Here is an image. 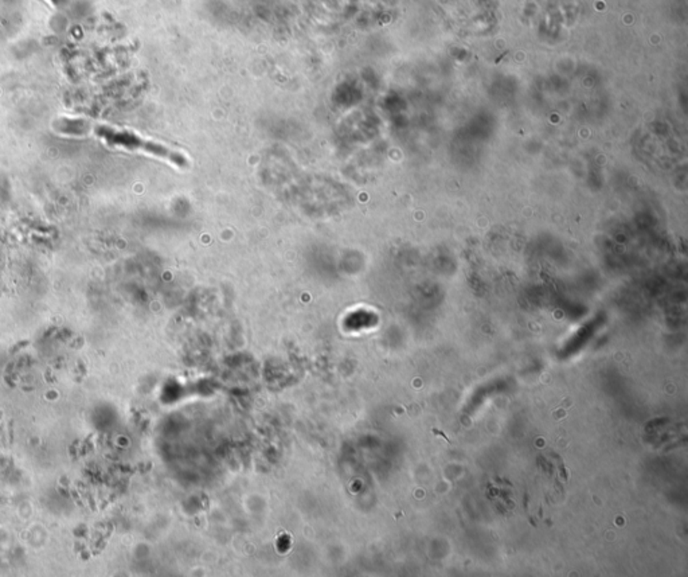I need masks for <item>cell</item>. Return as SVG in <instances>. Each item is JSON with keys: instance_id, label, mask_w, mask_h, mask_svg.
<instances>
[{"instance_id": "1", "label": "cell", "mask_w": 688, "mask_h": 577, "mask_svg": "<svg viewBox=\"0 0 688 577\" xmlns=\"http://www.w3.org/2000/svg\"><path fill=\"white\" fill-rule=\"evenodd\" d=\"M96 134L99 136H101L108 145H118V147H124L128 149H142V151L152 154L155 156L167 159L181 169H186L188 166V160L186 159L184 155H181L177 151H173L164 145L144 140L135 134H131L127 131H116V130L108 128V127H99L96 130Z\"/></svg>"}, {"instance_id": "2", "label": "cell", "mask_w": 688, "mask_h": 577, "mask_svg": "<svg viewBox=\"0 0 688 577\" xmlns=\"http://www.w3.org/2000/svg\"><path fill=\"white\" fill-rule=\"evenodd\" d=\"M12 426H14V421H10V423H8V439H10V444H12V441H14V431H12Z\"/></svg>"}, {"instance_id": "3", "label": "cell", "mask_w": 688, "mask_h": 577, "mask_svg": "<svg viewBox=\"0 0 688 577\" xmlns=\"http://www.w3.org/2000/svg\"><path fill=\"white\" fill-rule=\"evenodd\" d=\"M50 1H51L53 4H55V5H61V4H64L66 0H50Z\"/></svg>"}]
</instances>
